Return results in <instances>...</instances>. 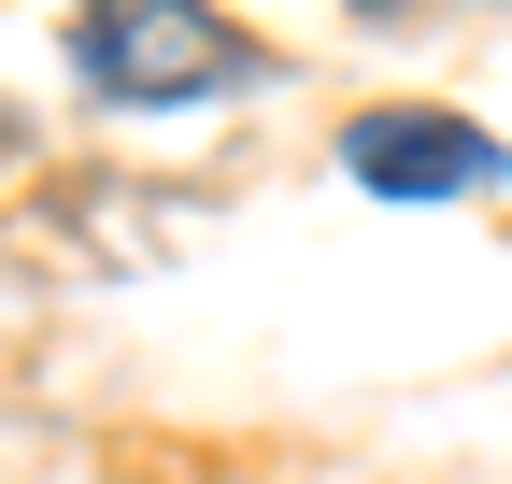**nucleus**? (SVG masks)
Wrapping results in <instances>:
<instances>
[{"label":"nucleus","mask_w":512,"mask_h":484,"mask_svg":"<svg viewBox=\"0 0 512 484\" xmlns=\"http://www.w3.org/2000/svg\"><path fill=\"white\" fill-rule=\"evenodd\" d=\"M86 72L114 100H200L242 72V43L200 15V0H86Z\"/></svg>","instance_id":"nucleus-1"},{"label":"nucleus","mask_w":512,"mask_h":484,"mask_svg":"<svg viewBox=\"0 0 512 484\" xmlns=\"http://www.w3.org/2000/svg\"><path fill=\"white\" fill-rule=\"evenodd\" d=\"M342 171L370 200H470V186H498V143L470 129V114H356L342 129Z\"/></svg>","instance_id":"nucleus-2"}]
</instances>
